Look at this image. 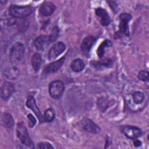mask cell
I'll use <instances>...</instances> for the list:
<instances>
[{
  "instance_id": "1",
  "label": "cell",
  "mask_w": 149,
  "mask_h": 149,
  "mask_svg": "<svg viewBox=\"0 0 149 149\" xmlns=\"http://www.w3.org/2000/svg\"><path fill=\"white\" fill-rule=\"evenodd\" d=\"M25 48L23 44L20 42H16L11 47L9 52V58L12 64L21 61L23 58Z\"/></svg>"
},
{
  "instance_id": "2",
  "label": "cell",
  "mask_w": 149,
  "mask_h": 149,
  "mask_svg": "<svg viewBox=\"0 0 149 149\" xmlns=\"http://www.w3.org/2000/svg\"><path fill=\"white\" fill-rule=\"evenodd\" d=\"M16 133L18 138L20 139L22 144L30 148H34V143L31 140L27 129L23 123L20 122L17 123L16 126Z\"/></svg>"
},
{
  "instance_id": "3",
  "label": "cell",
  "mask_w": 149,
  "mask_h": 149,
  "mask_svg": "<svg viewBox=\"0 0 149 149\" xmlns=\"http://www.w3.org/2000/svg\"><path fill=\"white\" fill-rule=\"evenodd\" d=\"M31 10L30 6L11 5L9 8V14L15 18H24L31 14Z\"/></svg>"
},
{
  "instance_id": "4",
  "label": "cell",
  "mask_w": 149,
  "mask_h": 149,
  "mask_svg": "<svg viewBox=\"0 0 149 149\" xmlns=\"http://www.w3.org/2000/svg\"><path fill=\"white\" fill-rule=\"evenodd\" d=\"M64 84L61 80H55L49 85V93L55 99L60 98L64 91Z\"/></svg>"
},
{
  "instance_id": "5",
  "label": "cell",
  "mask_w": 149,
  "mask_h": 149,
  "mask_svg": "<svg viewBox=\"0 0 149 149\" xmlns=\"http://www.w3.org/2000/svg\"><path fill=\"white\" fill-rule=\"evenodd\" d=\"M132 19V16L126 13H123L119 16V31L127 36H129V22Z\"/></svg>"
},
{
  "instance_id": "6",
  "label": "cell",
  "mask_w": 149,
  "mask_h": 149,
  "mask_svg": "<svg viewBox=\"0 0 149 149\" xmlns=\"http://www.w3.org/2000/svg\"><path fill=\"white\" fill-rule=\"evenodd\" d=\"M122 132L129 139H136L140 137L142 132L140 128L133 126H124L122 127Z\"/></svg>"
},
{
  "instance_id": "7",
  "label": "cell",
  "mask_w": 149,
  "mask_h": 149,
  "mask_svg": "<svg viewBox=\"0 0 149 149\" xmlns=\"http://www.w3.org/2000/svg\"><path fill=\"white\" fill-rule=\"evenodd\" d=\"M66 49V45L63 42H57L55 43L50 48L48 52V58L49 60L55 59L59 55L62 54Z\"/></svg>"
},
{
  "instance_id": "8",
  "label": "cell",
  "mask_w": 149,
  "mask_h": 149,
  "mask_svg": "<svg viewBox=\"0 0 149 149\" xmlns=\"http://www.w3.org/2000/svg\"><path fill=\"white\" fill-rule=\"evenodd\" d=\"M15 91L14 85L9 81L4 82L1 87V97L4 100H8Z\"/></svg>"
},
{
  "instance_id": "9",
  "label": "cell",
  "mask_w": 149,
  "mask_h": 149,
  "mask_svg": "<svg viewBox=\"0 0 149 149\" xmlns=\"http://www.w3.org/2000/svg\"><path fill=\"white\" fill-rule=\"evenodd\" d=\"M26 105L28 108L31 109L34 112V113L37 116L38 119H39V120L41 123H43L45 122L44 119V116L42 115L40 109H38V107L37 106L35 99L33 96L30 95L28 97V98L26 101Z\"/></svg>"
},
{
  "instance_id": "10",
  "label": "cell",
  "mask_w": 149,
  "mask_h": 149,
  "mask_svg": "<svg viewBox=\"0 0 149 149\" xmlns=\"http://www.w3.org/2000/svg\"><path fill=\"white\" fill-rule=\"evenodd\" d=\"M81 125L83 128L91 133H98L100 132V127L88 118H84L81 121Z\"/></svg>"
},
{
  "instance_id": "11",
  "label": "cell",
  "mask_w": 149,
  "mask_h": 149,
  "mask_svg": "<svg viewBox=\"0 0 149 149\" xmlns=\"http://www.w3.org/2000/svg\"><path fill=\"white\" fill-rule=\"evenodd\" d=\"M65 60V58L62 57L56 61L49 63L44 69L43 73L44 74H48V73H54L56 72L59 68H61Z\"/></svg>"
},
{
  "instance_id": "12",
  "label": "cell",
  "mask_w": 149,
  "mask_h": 149,
  "mask_svg": "<svg viewBox=\"0 0 149 149\" xmlns=\"http://www.w3.org/2000/svg\"><path fill=\"white\" fill-rule=\"evenodd\" d=\"M56 9L55 5L51 2H44L40 8L39 12L44 16H49L51 15Z\"/></svg>"
},
{
  "instance_id": "13",
  "label": "cell",
  "mask_w": 149,
  "mask_h": 149,
  "mask_svg": "<svg viewBox=\"0 0 149 149\" xmlns=\"http://www.w3.org/2000/svg\"><path fill=\"white\" fill-rule=\"evenodd\" d=\"M95 14L100 18L101 24L104 26H107L111 22L110 17L105 9L102 8H98L95 9Z\"/></svg>"
},
{
  "instance_id": "14",
  "label": "cell",
  "mask_w": 149,
  "mask_h": 149,
  "mask_svg": "<svg viewBox=\"0 0 149 149\" xmlns=\"http://www.w3.org/2000/svg\"><path fill=\"white\" fill-rule=\"evenodd\" d=\"M49 43H51V42L49 36L40 35L36 38L34 41V46L38 50L42 51Z\"/></svg>"
},
{
  "instance_id": "15",
  "label": "cell",
  "mask_w": 149,
  "mask_h": 149,
  "mask_svg": "<svg viewBox=\"0 0 149 149\" xmlns=\"http://www.w3.org/2000/svg\"><path fill=\"white\" fill-rule=\"evenodd\" d=\"M96 39L94 37L91 36H88L86 37L83 40L81 44V49L83 51L88 52L91 49V47L95 42Z\"/></svg>"
},
{
  "instance_id": "16",
  "label": "cell",
  "mask_w": 149,
  "mask_h": 149,
  "mask_svg": "<svg viewBox=\"0 0 149 149\" xmlns=\"http://www.w3.org/2000/svg\"><path fill=\"white\" fill-rule=\"evenodd\" d=\"M42 62L41 56L40 54L35 53L31 58V65L35 72H38Z\"/></svg>"
},
{
  "instance_id": "17",
  "label": "cell",
  "mask_w": 149,
  "mask_h": 149,
  "mask_svg": "<svg viewBox=\"0 0 149 149\" xmlns=\"http://www.w3.org/2000/svg\"><path fill=\"white\" fill-rule=\"evenodd\" d=\"M2 122L6 127L10 128L14 125V119L13 117L8 113H4L2 116Z\"/></svg>"
},
{
  "instance_id": "18",
  "label": "cell",
  "mask_w": 149,
  "mask_h": 149,
  "mask_svg": "<svg viewBox=\"0 0 149 149\" xmlns=\"http://www.w3.org/2000/svg\"><path fill=\"white\" fill-rule=\"evenodd\" d=\"M112 42L109 40H106L104 41L100 45L97 51V54L100 58H102L103 57L105 52V48L106 47H110L112 46Z\"/></svg>"
},
{
  "instance_id": "19",
  "label": "cell",
  "mask_w": 149,
  "mask_h": 149,
  "mask_svg": "<svg viewBox=\"0 0 149 149\" xmlns=\"http://www.w3.org/2000/svg\"><path fill=\"white\" fill-rule=\"evenodd\" d=\"M113 63L112 60L109 58H105L101 61L94 62V66L99 69H101L103 68H110L112 66Z\"/></svg>"
},
{
  "instance_id": "20",
  "label": "cell",
  "mask_w": 149,
  "mask_h": 149,
  "mask_svg": "<svg viewBox=\"0 0 149 149\" xmlns=\"http://www.w3.org/2000/svg\"><path fill=\"white\" fill-rule=\"evenodd\" d=\"M70 66L73 71L79 72L84 68L85 65L81 59H76L72 61Z\"/></svg>"
},
{
  "instance_id": "21",
  "label": "cell",
  "mask_w": 149,
  "mask_h": 149,
  "mask_svg": "<svg viewBox=\"0 0 149 149\" xmlns=\"http://www.w3.org/2000/svg\"><path fill=\"white\" fill-rule=\"evenodd\" d=\"M55 116V113L52 108H48L47 109L44 115V121L50 122L54 120Z\"/></svg>"
},
{
  "instance_id": "22",
  "label": "cell",
  "mask_w": 149,
  "mask_h": 149,
  "mask_svg": "<svg viewBox=\"0 0 149 149\" xmlns=\"http://www.w3.org/2000/svg\"><path fill=\"white\" fill-rule=\"evenodd\" d=\"M97 105L101 111L104 112L108 107L109 102L105 98H100L97 101Z\"/></svg>"
},
{
  "instance_id": "23",
  "label": "cell",
  "mask_w": 149,
  "mask_h": 149,
  "mask_svg": "<svg viewBox=\"0 0 149 149\" xmlns=\"http://www.w3.org/2000/svg\"><path fill=\"white\" fill-rule=\"evenodd\" d=\"M132 98L134 102L136 104H141L144 98V94L141 91H135L132 94Z\"/></svg>"
},
{
  "instance_id": "24",
  "label": "cell",
  "mask_w": 149,
  "mask_h": 149,
  "mask_svg": "<svg viewBox=\"0 0 149 149\" xmlns=\"http://www.w3.org/2000/svg\"><path fill=\"white\" fill-rule=\"evenodd\" d=\"M59 30L58 27L57 26L54 27L51 30V34L49 36L51 42H54L57 39L59 36Z\"/></svg>"
},
{
  "instance_id": "25",
  "label": "cell",
  "mask_w": 149,
  "mask_h": 149,
  "mask_svg": "<svg viewBox=\"0 0 149 149\" xmlns=\"http://www.w3.org/2000/svg\"><path fill=\"white\" fill-rule=\"evenodd\" d=\"M138 77L143 81H148V72L144 70H140L138 73Z\"/></svg>"
},
{
  "instance_id": "26",
  "label": "cell",
  "mask_w": 149,
  "mask_h": 149,
  "mask_svg": "<svg viewBox=\"0 0 149 149\" xmlns=\"http://www.w3.org/2000/svg\"><path fill=\"white\" fill-rule=\"evenodd\" d=\"M27 119H28V125L30 127H33L36 123V118L31 115L29 114L27 115Z\"/></svg>"
},
{
  "instance_id": "27",
  "label": "cell",
  "mask_w": 149,
  "mask_h": 149,
  "mask_svg": "<svg viewBox=\"0 0 149 149\" xmlns=\"http://www.w3.org/2000/svg\"><path fill=\"white\" fill-rule=\"evenodd\" d=\"M37 148H53V146L48 142H41L38 144Z\"/></svg>"
},
{
  "instance_id": "28",
  "label": "cell",
  "mask_w": 149,
  "mask_h": 149,
  "mask_svg": "<svg viewBox=\"0 0 149 149\" xmlns=\"http://www.w3.org/2000/svg\"><path fill=\"white\" fill-rule=\"evenodd\" d=\"M133 144H134V146L135 147H139V146H141V142L140 140H139L134 139Z\"/></svg>"
}]
</instances>
